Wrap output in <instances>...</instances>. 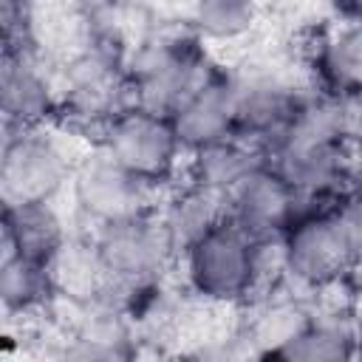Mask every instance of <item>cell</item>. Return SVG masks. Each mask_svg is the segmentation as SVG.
Returning a JSON list of instances; mask_svg holds the SVG:
<instances>
[{"instance_id":"obj_12","label":"cell","mask_w":362,"mask_h":362,"mask_svg":"<svg viewBox=\"0 0 362 362\" xmlns=\"http://www.w3.org/2000/svg\"><path fill=\"white\" fill-rule=\"evenodd\" d=\"M359 322L362 311L351 308H322L311 311L308 320L269 356L288 362H331L359 356Z\"/></svg>"},{"instance_id":"obj_9","label":"cell","mask_w":362,"mask_h":362,"mask_svg":"<svg viewBox=\"0 0 362 362\" xmlns=\"http://www.w3.org/2000/svg\"><path fill=\"white\" fill-rule=\"evenodd\" d=\"M0 107L6 130L48 127L62 110V93L28 48H6L0 71Z\"/></svg>"},{"instance_id":"obj_4","label":"cell","mask_w":362,"mask_h":362,"mask_svg":"<svg viewBox=\"0 0 362 362\" xmlns=\"http://www.w3.org/2000/svg\"><path fill=\"white\" fill-rule=\"evenodd\" d=\"M354 257L331 218V206H303L280 235V280L305 294L342 286Z\"/></svg>"},{"instance_id":"obj_3","label":"cell","mask_w":362,"mask_h":362,"mask_svg":"<svg viewBox=\"0 0 362 362\" xmlns=\"http://www.w3.org/2000/svg\"><path fill=\"white\" fill-rule=\"evenodd\" d=\"M96 144L161 192L184 178L187 150L167 113L130 102L99 130Z\"/></svg>"},{"instance_id":"obj_5","label":"cell","mask_w":362,"mask_h":362,"mask_svg":"<svg viewBox=\"0 0 362 362\" xmlns=\"http://www.w3.org/2000/svg\"><path fill=\"white\" fill-rule=\"evenodd\" d=\"M76 158L45 127L6 130L0 156V195L3 204L57 201L71 184Z\"/></svg>"},{"instance_id":"obj_17","label":"cell","mask_w":362,"mask_h":362,"mask_svg":"<svg viewBox=\"0 0 362 362\" xmlns=\"http://www.w3.org/2000/svg\"><path fill=\"white\" fill-rule=\"evenodd\" d=\"M322 93L339 96L362 88V20H342L325 31L311 57Z\"/></svg>"},{"instance_id":"obj_8","label":"cell","mask_w":362,"mask_h":362,"mask_svg":"<svg viewBox=\"0 0 362 362\" xmlns=\"http://www.w3.org/2000/svg\"><path fill=\"white\" fill-rule=\"evenodd\" d=\"M303 206V198L269 161L257 164L226 195V218L255 240H280Z\"/></svg>"},{"instance_id":"obj_13","label":"cell","mask_w":362,"mask_h":362,"mask_svg":"<svg viewBox=\"0 0 362 362\" xmlns=\"http://www.w3.org/2000/svg\"><path fill=\"white\" fill-rule=\"evenodd\" d=\"M68 238V223L54 201L3 204V252L51 266Z\"/></svg>"},{"instance_id":"obj_1","label":"cell","mask_w":362,"mask_h":362,"mask_svg":"<svg viewBox=\"0 0 362 362\" xmlns=\"http://www.w3.org/2000/svg\"><path fill=\"white\" fill-rule=\"evenodd\" d=\"M178 266L187 291L204 305H249L280 280V240H255L226 218L192 240Z\"/></svg>"},{"instance_id":"obj_7","label":"cell","mask_w":362,"mask_h":362,"mask_svg":"<svg viewBox=\"0 0 362 362\" xmlns=\"http://www.w3.org/2000/svg\"><path fill=\"white\" fill-rule=\"evenodd\" d=\"M201 42L204 40L192 34L161 40L158 45L144 48L127 71L133 105L170 116L184 102V96L215 71Z\"/></svg>"},{"instance_id":"obj_2","label":"cell","mask_w":362,"mask_h":362,"mask_svg":"<svg viewBox=\"0 0 362 362\" xmlns=\"http://www.w3.org/2000/svg\"><path fill=\"white\" fill-rule=\"evenodd\" d=\"M93 243L107 274L105 291L119 294L113 297L119 305L130 294L158 286L181 257L156 209L96 226Z\"/></svg>"},{"instance_id":"obj_14","label":"cell","mask_w":362,"mask_h":362,"mask_svg":"<svg viewBox=\"0 0 362 362\" xmlns=\"http://www.w3.org/2000/svg\"><path fill=\"white\" fill-rule=\"evenodd\" d=\"M156 212L181 255L192 240H198L212 226L226 221V198L181 178L170 189H164Z\"/></svg>"},{"instance_id":"obj_18","label":"cell","mask_w":362,"mask_h":362,"mask_svg":"<svg viewBox=\"0 0 362 362\" xmlns=\"http://www.w3.org/2000/svg\"><path fill=\"white\" fill-rule=\"evenodd\" d=\"M260 6L257 0H195L192 3V28L204 42H240L257 25Z\"/></svg>"},{"instance_id":"obj_20","label":"cell","mask_w":362,"mask_h":362,"mask_svg":"<svg viewBox=\"0 0 362 362\" xmlns=\"http://www.w3.org/2000/svg\"><path fill=\"white\" fill-rule=\"evenodd\" d=\"M339 119H342V133L354 150L362 153V88L339 93Z\"/></svg>"},{"instance_id":"obj_6","label":"cell","mask_w":362,"mask_h":362,"mask_svg":"<svg viewBox=\"0 0 362 362\" xmlns=\"http://www.w3.org/2000/svg\"><path fill=\"white\" fill-rule=\"evenodd\" d=\"M68 189L74 206L96 226L153 212L164 195L153 184L124 170L99 144L76 158Z\"/></svg>"},{"instance_id":"obj_11","label":"cell","mask_w":362,"mask_h":362,"mask_svg":"<svg viewBox=\"0 0 362 362\" xmlns=\"http://www.w3.org/2000/svg\"><path fill=\"white\" fill-rule=\"evenodd\" d=\"M235 99L238 79L221 68H215L195 90L184 96L170 119L187 153L235 136Z\"/></svg>"},{"instance_id":"obj_15","label":"cell","mask_w":362,"mask_h":362,"mask_svg":"<svg viewBox=\"0 0 362 362\" xmlns=\"http://www.w3.org/2000/svg\"><path fill=\"white\" fill-rule=\"evenodd\" d=\"M59 286L48 263L3 252L0 260V303L3 314L11 320H34L54 308L59 300Z\"/></svg>"},{"instance_id":"obj_22","label":"cell","mask_w":362,"mask_h":362,"mask_svg":"<svg viewBox=\"0 0 362 362\" xmlns=\"http://www.w3.org/2000/svg\"><path fill=\"white\" fill-rule=\"evenodd\" d=\"M359 356H362V322H359Z\"/></svg>"},{"instance_id":"obj_10","label":"cell","mask_w":362,"mask_h":362,"mask_svg":"<svg viewBox=\"0 0 362 362\" xmlns=\"http://www.w3.org/2000/svg\"><path fill=\"white\" fill-rule=\"evenodd\" d=\"M303 96H305L303 90H297L294 85H288L274 74L238 79L235 136H240L266 156L288 130Z\"/></svg>"},{"instance_id":"obj_16","label":"cell","mask_w":362,"mask_h":362,"mask_svg":"<svg viewBox=\"0 0 362 362\" xmlns=\"http://www.w3.org/2000/svg\"><path fill=\"white\" fill-rule=\"evenodd\" d=\"M263 161L266 156L257 147H252L240 136H229V139H221V141H212L206 147L187 153L184 178L226 198Z\"/></svg>"},{"instance_id":"obj_21","label":"cell","mask_w":362,"mask_h":362,"mask_svg":"<svg viewBox=\"0 0 362 362\" xmlns=\"http://www.w3.org/2000/svg\"><path fill=\"white\" fill-rule=\"evenodd\" d=\"M342 20H362V0H339Z\"/></svg>"},{"instance_id":"obj_19","label":"cell","mask_w":362,"mask_h":362,"mask_svg":"<svg viewBox=\"0 0 362 362\" xmlns=\"http://www.w3.org/2000/svg\"><path fill=\"white\" fill-rule=\"evenodd\" d=\"M331 218H334L354 263L362 266V181L348 187L331 204Z\"/></svg>"}]
</instances>
